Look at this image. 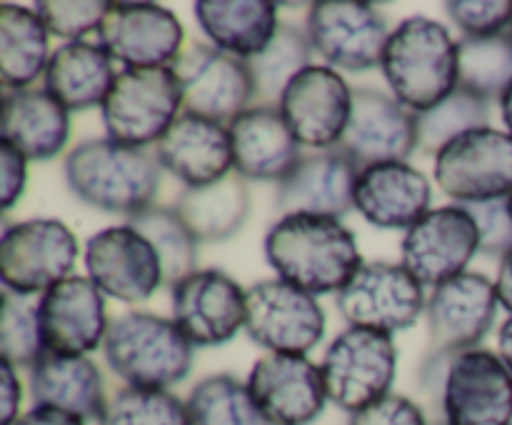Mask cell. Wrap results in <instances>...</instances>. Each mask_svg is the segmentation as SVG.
I'll return each instance as SVG.
<instances>
[{
  "mask_svg": "<svg viewBox=\"0 0 512 425\" xmlns=\"http://www.w3.org/2000/svg\"><path fill=\"white\" fill-rule=\"evenodd\" d=\"M100 113L105 138L130 148L158 145L183 113L173 68H120Z\"/></svg>",
  "mask_w": 512,
  "mask_h": 425,
  "instance_id": "6",
  "label": "cell"
},
{
  "mask_svg": "<svg viewBox=\"0 0 512 425\" xmlns=\"http://www.w3.org/2000/svg\"><path fill=\"white\" fill-rule=\"evenodd\" d=\"M88 420L78 418V415L68 413V410L50 408V405H33L25 410L15 423L10 425H85Z\"/></svg>",
  "mask_w": 512,
  "mask_h": 425,
  "instance_id": "46",
  "label": "cell"
},
{
  "mask_svg": "<svg viewBox=\"0 0 512 425\" xmlns=\"http://www.w3.org/2000/svg\"><path fill=\"white\" fill-rule=\"evenodd\" d=\"M3 143L33 163L53 160L70 140V110L45 88L5 90Z\"/></svg>",
  "mask_w": 512,
  "mask_h": 425,
  "instance_id": "27",
  "label": "cell"
},
{
  "mask_svg": "<svg viewBox=\"0 0 512 425\" xmlns=\"http://www.w3.org/2000/svg\"><path fill=\"white\" fill-rule=\"evenodd\" d=\"M498 103H500V118H503L505 123V133L512 138V83L508 85V90L500 95Z\"/></svg>",
  "mask_w": 512,
  "mask_h": 425,
  "instance_id": "49",
  "label": "cell"
},
{
  "mask_svg": "<svg viewBox=\"0 0 512 425\" xmlns=\"http://www.w3.org/2000/svg\"><path fill=\"white\" fill-rule=\"evenodd\" d=\"M313 53L315 50L305 28H298L293 23H280L263 53L245 60L250 78H253L255 105H278L290 80L313 65L310 63Z\"/></svg>",
  "mask_w": 512,
  "mask_h": 425,
  "instance_id": "33",
  "label": "cell"
},
{
  "mask_svg": "<svg viewBox=\"0 0 512 425\" xmlns=\"http://www.w3.org/2000/svg\"><path fill=\"white\" fill-rule=\"evenodd\" d=\"M380 70L390 95L423 113L458 90V40L438 20L405 18L390 33Z\"/></svg>",
  "mask_w": 512,
  "mask_h": 425,
  "instance_id": "4",
  "label": "cell"
},
{
  "mask_svg": "<svg viewBox=\"0 0 512 425\" xmlns=\"http://www.w3.org/2000/svg\"><path fill=\"white\" fill-rule=\"evenodd\" d=\"M48 28L23 5H0V78L5 90L33 88L50 63Z\"/></svg>",
  "mask_w": 512,
  "mask_h": 425,
  "instance_id": "32",
  "label": "cell"
},
{
  "mask_svg": "<svg viewBox=\"0 0 512 425\" xmlns=\"http://www.w3.org/2000/svg\"><path fill=\"white\" fill-rule=\"evenodd\" d=\"M420 385L448 425H512V373L493 350L428 353Z\"/></svg>",
  "mask_w": 512,
  "mask_h": 425,
  "instance_id": "3",
  "label": "cell"
},
{
  "mask_svg": "<svg viewBox=\"0 0 512 425\" xmlns=\"http://www.w3.org/2000/svg\"><path fill=\"white\" fill-rule=\"evenodd\" d=\"M305 33L325 65L365 73L383 63L390 33L385 15L363 0H320L305 18Z\"/></svg>",
  "mask_w": 512,
  "mask_h": 425,
  "instance_id": "10",
  "label": "cell"
},
{
  "mask_svg": "<svg viewBox=\"0 0 512 425\" xmlns=\"http://www.w3.org/2000/svg\"><path fill=\"white\" fill-rule=\"evenodd\" d=\"M150 240L163 263V288L173 290L180 280L198 270V238L185 225L180 213L168 205H153L128 220Z\"/></svg>",
  "mask_w": 512,
  "mask_h": 425,
  "instance_id": "34",
  "label": "cell"
},
{
  "mask_svg": "<svg viewBox=\"0 0 512 425\" xmlns=\"http://www.w3.org/2000/svg\"><path fill=\"white\" fill-rule=\"evenodd\" d=\"M195 20L210 45L240 60L263 53L280 28L278 5L268 0H200Z\"/></svg>",
  "mask_w": 512,
  "mask_h": 425,
  "instance_id": "30",
  "label": "cell"
},
{
  "mask_svg": "<svg viewBox=\"0 0 512 425\" xmlns=\"http://www.w3.org/2000/svg\"><path fill=\"white\" fill-rule=\"evenodd\" d=\"M263 250L280 280L315 298L340 293L365 263L353 230L340 218L323 215H280Z\"/></svg>",
  "mask_w": 512,
  "mask_h": 425,
  "instance_id": "1",
  "label": "cell"
},
{
  "mask_svg": "<svg viewBox=\"0 0 512 425\" xmlns=\"http://www.w3.org/2000/svg\"><path fill=\"white\" fill-rule=\"evenodd\" d=\"M45 355L38 323V303L3 290L0 303V358L15 368L30 370Z\"/></svg>",
  "mask_w": 512,
  "mask_h": 425,
  "instance_id": "39",
  "label": "cell"
},
{
  "mask_svg": "<svg viewBox=\"0 0 512 425\" xmlns=\"http://www.w3.org/2000/svg\"><path fill=\"white\" fill-rule=\"evenodd\" d=\"M495 293H498L500 308H505L512 315V250L500 258L498 278H495Z\"/></svg>",
  "mask_w": 512,
  "mask_h": 425,
  "instance_id": "47",
  "label": "cell"
},
{
  "mask_svg": "<svg viewBox=\"0 0 512 425\" xmlns=\"http://www.w3.org/2000/svg\"><path fill=\"white\" fill-rule=\"evenodd\" d=\"M418 125V150L423 155H438L445 145L470 130L490 125V100L458 88L430 110L415 113Z\"/></svg>",
  "mask_w": 512,
  "mask_h": 425,
  "instance_id": "36",
  "label": "cell"
},
{
  "mask_svg": "<svg viewBox=\"0 0 512 425\" xmlns=\"http://www.w3.org/2000/svg\"><path fill=\"white\" fill-rule=\"evenodd\" d=\"M153 150L165 173L178 178L185 188L210 185L233 173V143L228 125L185 110Z\"/></svg>",
  "mask_w": 512,
  "mask_h": 425,
  "instance_id": "25",
  "label": "cell"
},
{
  "mask_svg": "<svg viewBox=\"0 0 512 425\" xmlns=\"http://www.w3.org/2000/svg\"><path fill=\"white\" fill-rule=\"evenodd\" d=\"M98 43L123 68H170L185 48V28L163 5L113 3Z\"/></svg>",
  "mask_w": 512,
  "mask_h": 425,
  "instance_id": "21",
  "label": "cell"
},
{
  "mask_svg": "<svg viewBox=\"0 0 512 425\" xmlns=\"http://www.w3.org/2000/svg\"><path fill=\"white\" fill-rule=\"evenodd\" d=\"M468 213L473 215L480 235V253L493 258H503L508 250H512V213L508 198L490 200V203L465 205Z\"/></svg>",
  "mask_w": 512,
  "mask_h": 425,
  "instance_id": "42",
  "label": "cell"
},
{
  "mask_svg": "<svg viewBox=\"0 0 512 425\" xmlns=\"http://www.w3.org/2000/svg\"><path fill=\"white\" fill-rule=\"evenodd\" d=\"M335 303L350 328L395 335L423 318L428 295L403 263L370 260L355 270Z\"/></svg>",
  "mask_w": 512,
  "mask_h": 425,
  "instance_id": "9",
  "label": "cell"
},
{
  "mask_svg": "<svg viewBox=\"0 0 512 425\" xmlns=\"http://www.w3.org/2000/svg\"><path fill=\"white\" fill-rule=\"evenodd\" d=\"M245 333L268 353L308 355L325 335V310L285 280H260L245 290Z\"/></svg>",
  "mask_w": 512,
  "mask_h": 425,
  "instance_id": "12",
  "label": "cell"
},
{
  "mask_svg": "<svg viewBox=\"0 0 512 425\" xmlns=\"http://www.w3.org/2000/svg\"><path fill=\"white\" fill-rule=\"evenodd\" d=\"M63 170L75 198L128 220L153 208L163 183V165L155 150L130 148L110 138L75 145Z\"/></svg>",
  "mask_w": 512,
  "mask_h": 425,
  "instance_id": "2",
  "label": "cell"
},
{
  "mask_svg": "<svg viewBox=\"0 0 512 425\" xmlns=\"http://www.w3.org/2000/svg\"><path fill=\"white\" fill-rule=\"evenodd\" d=\"M180 85L185 113L230 125L240 113L255 105V88L248 63L223 53L215 45L185 43L170 65Z\"/></svg>",
  "mask_w": 512,
  "mask_h": 425,
  "instance_id": "13",
  "label": "cell"
},
{
  "mask_svg": "<svg viewBox=\"0 0 512 425\" xmlns=\"http://www.w3.org/2000/svg\"><path fill=\"white\" fill-rule=\"evenodd\" d=\"M435 183L458 205L505 200L512 195V138L505 130L478 128L435 155Z\"/></svg>",
  "mask_w": 512,
  "mask_h": 425,
  "instance_id": "11",
  "label": "cell"
},
{
  "mask_svg": "<svg viewBox=\"0 0 512 425\" xmlns=\"http://www.w3.org/2000/svg\"><path fill=\"white\" fill-rule=\"evenodd\" d=\"M498 355L500 360L505 363V368L512 373V315L500 325V333H498Z\"/></svg>",
  "mask_w": 512,
  "mask_h": 425,
  "instance_id": "48",
  "label": "cell"
},
{
  "mask_svg": "<svg viewBox=\"0 0 512 425\" xmlns=\"http://www.w3.org/2000/svg\"><path fill=\"white\" fill-rule=\"evenodd\" d=\"M23 405V383L18 368L0 360V425H10L20 418Z\"/></svg>",
  "mask_w": 512,
  "mask_h": 425,
  "instance_id": "45",
  "label": "cell"
},
{
  "mask_svg": "<svg viewBox=\"0 0 512 425\" xmlns=\"http://www.w3.org/2000/svg\"><path fill=\"white\" fill-rule=\"evenodd\" d=\"M193 350L173 318L128 310L110 320L103 358L115 378L130 388L170 390L193 370Z\"/></svg>",
  "mask_w": 512,
  "mask_h": 425,
  "instance_id": "5",
  "label": "cell"
},
{
  "mask_svg": "<svg viewBox=\"0 0 512 425\" xmlns=\"http://www.w3.org/2000/svg\"><path fill=\"white\" fill-rule=\"evenodd\" d=\"M508 38L512 40V23H510V28H508Z\"/></svg>",
  "mask_w": 512,
  "mask_h": 425,
  "instance_id": "51",
  "label": "cell"
},
{
  "mask_svg": "<svg viewBox=\"0 0 512 425\" xmlns=\"http://www.w3.org/2000/svg\"><path fill=\"white\" fill-rule=\"evenodd\" d=\"M28 163L23 153L10 148L8 143H0V168H3V178H0V208L8 213L25 193L28 185Z\"/></svg>",
  "mask_w": 512,
  "mask_h": 425,
  "instance_id": "44",
  "label": "cell"
},
{
  "mask_svg": "<svg viewBox=\"0 0 512 425\" xmlns=\"http://www.w3.org/2000/svg\"><path fill=\"white\" fill-rule=\"evenodd\" d=\"M495 280L465 270L433 288L425 308L430 333L428 353H463L480 348L498 318Z\"/></svg>",
  "mask_w": 512,
  "mask_h": 425,
  "instance_id": "16",
  "label": "cell"
},
{
  "mask_svg": "<svg viewBox=\"0 0 512 425\" xmlns=\"http://www.w3.org/2000/svg\"><path fill=\"white\" fill-rule=\"evenodd\" d=\"M508 205H510V213H512V195L508 198Z\"/></svg>",
  "mask_w": 512,
  "mask_h": 425,
  "instance_id": "52",
  "label": "cell"
},
{
  "mask_svg": "<svg viewBox=\"0 0 512 425\" xmlns=\"http://www.w3.org/2000/svg\"><path fill=\"white\" fill-rule=\"evenodd\" d=\"M78 263L75 233L58 218H30L5 225L0 235L3 290L33 298L70 278Z\"/></svg>",
  "mask_w": 512,
  "mask_h": 425,
  "instance_id": "7",
  "label": "cell"
},
{
  "mask_svg": "<svg viewBox=\"0 0 512 425\" xmlns=\"http://www.w3.org/2000/svg\"><path fill=\"white\" fill-rule=\"evenodd\" d=\"M115 75V60L103 45L75 40L53 50L43 75V88L73 113L103 105Z\"/></svg>",
  "mask_w": 512,
  "mask_h": 425,
  "instance_id": "29",
  "label": "cell"
},
{
  "mask_svg": "<svg viewBox=\"0 0 512 425\" xmlns=\"http://www.w3.org/2000/svg\"><path fill=\"white\" fill-rule=\"evenodd\" d=\"M360 168L333 150H315L303 155L293 173L278 183L275 208L283 215H323V218H343L355 208V183Z\"/></svg>",
  "mask_w": 512,
  "mask_h": 425,
  "instance_id": "23",
  "label": "cell"
},
{
  "mask_svg": "<svg viewBox=\"0 0 512 425\" xmlns=\"http://www.w3.org/2000/svg\"><path fill=\"white\" fill-rule=\"evenodd\" d=\"M433 185L410 163L363 168L355 183V210L383 230H410L430 213Z\"/></svg>",
  "mask_w": 512,
  "mask_h": 425,
  "instance_id": "26",
  "label": "cell"
},
{
  "mask_svg": "<svg viewBox=\"0 0 512 425\" xmlns=\"http://www.w3.org/2000/svg\"><path fill=\"white\" fill-rule=\"evenodd\" d=\"M233 143V170L245 180L283 183L303 160L278 105H250L228 125Z\"/></svg>",
  "mask_w": 512,
  "mask_h": 425,
  "instance_id": "24",
  "label": "cell"
},
{
  "mask_svg": "<svg viewBox=\"0 0 512 425\" xmlns=\"http://www.w3.org/2000/svg\"><path fill=\"white\" fill-rule=\"evenodd\" d=\"M110 5L103 0H43L35 5V13L43 20L50 35L75 43L85 40L90 33L98 35Z\"/></svg>",
  "mask_w": 512,
  "mask_h": 425,
  "instance_id": "40",
  "label": "cell"
},
{
  "mask_svg": "<svg viewBox=\"0 0 512 425\" xmlns=\"http://www.w3.org/2000/svg\"><path fill=\"white\" fill-rule=\"evenodd\" d=\"M278 110L303 148L333 150L353 113V88L338 70L310 65L290 80Z\"/></svg>",
  "mask_w": 512,
  "mask_h": 425,
  "instance_id": "17",
  "label": "cell"
},
{
  "mask_svg": "<svg viewBox=\"0 0 512 425\" xmlns=\"http://www.w3.org/2000/svg\"><path fill=\"white\" fill-rule=\"evenodd\" d=\"M512 83V40L508 33L493 38L458 40V88L493 100Z\"/></svg>",
  "mask_w": 512,
  "mask_h": 425,
  "instance_id": "37",
  "label": "cell"
},
{
  "mask_svg": "<svg viewBox=\"0 0 512 425\" xmlns=\"http://www.w3.org/2000/svg\"><path fill=\"white\" fill-rule=\"evenodd\" d=\"M320 370L330 403L353 415L390 393L398 370V348L393 335L348 328L328 345Z\"/></svg>",
  "mask_w": 512,
  "mask_h": 425,
  "instance_id": "8",
  "label": "cell"
},
{
  "mask_svg": "<svg viewBox=\"0 0 512 425\" xmlns=\"http://www.w3.org/2000/svg\"><path fill=\"white\" fill-rule=\"evenodd\" d=\"M98 425H190L188 403L170 390L123 385L110 393Z\"/></svg>",
  "mask_w": 512,
  "mask_h": 425,
  "instance_id": "38",
  "label": "cell"
},
{
  "mask_svg": "<svg viewBox=\"0 0 512 425\" xmlns=\"http://www.w3.org/2000/svg\"><path fill=\"white\" fill-rule=\"evenodd\" d=\"M360 170L380 163H408L418 150L415 113L378 88H353V113L338 145Z\"/></svg>",
  "mask_w": 512,
  "mask_h": 425,
  "instance_id": "18",
  "label": "cell"
},
{
  "mask_svg": "<svg viewBox=\"0 0 512 425\" xmlns=\"http://www.w3.org/2000/svg\"><path fill=\"white\" fill-rule=\"evenodd\" d=\"M45 353L80 358L103 348L110 318L105 295L88 275H70L38 300Z\"/></svg>",
  "mask_w": 512,
  "mask_h": 425,
  "instance_id": "22",
  "label": "cell"
},
{
  "mask_svg": "<svg viewBox=\"0 0 512 425\" xmlns=\"http://www.w3.org/2000/svg\"><path fill=\"white\" fill-rule=\"evenodd\" d=\"M480 253V235L465 205H440L405 230L400 263L425 288H438L445 280L465 273Z\"/></svg>",
  "mask_w": 512,
  "mask_h": 425,
  "instance_id": "14",
  "label": "cell"
},
{
  "mask_svg": "<svg viewBox=\"0 0 512 425\" xmlns=\"http://www.w3.org/2000/svg\"><path fill=\"white\" fill-rule=\"evenodd\" d=\"M430 425H448V423H445V420H435V423H430Z\"/></svg>",
  "mask_w": 512,
  "mask_h": 425,
  "instance_id": "50",
  "label": "cell"
},
{
  "mask_svg": "<svg viewBox=\"0 0 512 425\" xmlns=\"http://www.w3.org/2000/svg\"><path fill=\"white\" fill-rule=\"evenodd\" d=\"M348 425H430L425 410L408 395L388 393L368 408L350 415Z\"/></svg>",
  "mask_w": 512,
  "mask_h": 425,
  "instance_id": "43",
  "label": "cell"
},
{
  "mask_svg": "<svg viewBox=\"0 0 512 425\" xmlns=\"http://www.w3.org/2000/svg\"><path fill=\"white\" fill-rule=\"evenodd\" d=\"M445 10L463 38L503 35L512 23V0H450Z\"/></svg>",
  "mask_w": 512,
  "mask_h": 425,
  "instance_id": "41",
  "label": "cell"
},
{
  "mask_svg": "<svg viewBox=\"0 0 512 425\" xmlns=\"http://www.w3.org/2000/svg\"><path fill=\"white\" fill-rule=\"evenodd\" d=\"M28 373L35 405L68 410L83 420H100L110 393L93 358L45 353Z\"/></svg>",
  "mask_w": 512,
  "mask_h": 425,
  "instance_id": "28",
  "label": "cell"
},
{
  "mask_svg": "<svg viewBox=\"0 0 512 425\" xmlns=\"http://www.w3.org/2000/svg\"><path fill=\"white\" fill-rule=\"evenodd\" d=\"M190 425H268L250 395L248 383L230 373L200 380L188 395Z\"/></svg>",
  "mask_w": 512,
  "mask_h": 425,
  "instance_id": "35",
  "label": "cell"
},
{
  "mask_svg": "<svg viewBox=\"0 0 512 425\" xmlns=\"http://www.w3.org/2000/svg\"><path fill=\"white\" fill-rule=\"evenodd\" d=\"M173 320L195 348H215L245 330V288L220 268H198L170 290Z\"/></svg>",
  "mask_w": 512,
  "mask_h": 425,
  "instance_id": "20",
  "label": "cell"
},
{
  "mask_svg": "<svg viewBox=\"0 0 512 425\" xmlns=\"http://www.w3.org/2000/svg\"><path fill=\"white\" fill-rule=\"evenodd\" d=\"M85 273L105 298L140 305L163 288V263L130 223L98 230L85 245Z\"/></svg>",
  "mask_w": 512,
  "mask_h": 425,
  "instance_id": "15",
  "label": "cell"
},
{
  "mask_svg": "<svg viewBox=\"0 0 512 425\" xmlns=\"http://www.w3.org/2000/svg\"><path fill=\"white\" fill-rule=\"evenodd\" d=\"M245 383L268 425H313L330 403L323 370L308 355H263Z\"/></svg>",
  "mask_w": 512,
  "mask_h": 425,
  "instance_id": "19",
  "label": "cell"
},
{
  "mask_svg": "<svg viewBox=\"0 0 512 425\" xmlns=\"http://www.w3.org/2000/svg\"><path fill=\"white\" fill-rule=\"evenodd\" d=\"M250 203L253 200H250L248 180L233 170L210 185L185 188L175 203V210L193 230L198 243H220L243 230L250 218Z\"/></svg>",
  "mask_w": 512,
  "mask_h": 425,
  "instance_id": "31",
  "label": "cell"
}]
</instances>
